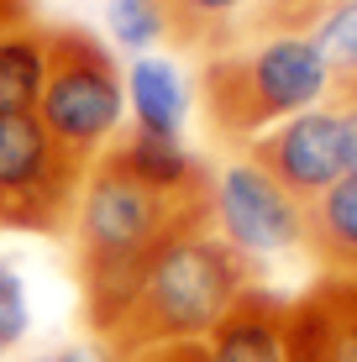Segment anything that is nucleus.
<instances>
[{"mask_svg": "<svg viewBox=\"0 0 357 362\" xmlns=\"http://www.w3.org/2000/svg\"><path fill=\"white\" fill-rule=\"evenodd\" d=\"M211 216V194H158L127 179L110 158L84 168L79 199H74V242H79V279L90 305L95 336L116 331L121 310L137 289L142 263L174 231Z\"/></svg>", "mask_w": 357, "mask_h": 362, "instance_id": "1", "label": "nucleus"}, {"mask_svg": "<svg viewBox=\"0 0 357 362\" xmlns=\"http://www.w3.org/2000/svg\"><path fill=\"white\" fill-rule=\"evenodd\" d=\"M252 263L226 242L211 216L174 231L137 273L116 331L105 336L110 357L153 352V346H200L242 294H252Z\"/></svg>", "mask_w": 357, "mask_h": 362, "instance_id": "2", "label": "nucleus"}, {"mask_svg": "<svg viewBox=\"0 0 357 362\" xmlns=\"http://www.w3.org/2000/svg\"><path fill=\"white\" fill-rule=\"evenodd\" d=\"M331 90H336V74L300 27L247 32L237 47H216L200 69L211 127L231 142H252L279 121L326 105Z\"/></svg>", "mask_w": 357, "mask_h": 362, "instance_id": "3", "label": "nucleus"}, {"mask_svg": "<svg viewBox=\"0 0 357 362\" xmlns=\"http://www.w3.org/2000/svg\"><path fill=\"white\" fill-rule=\"evenodd\" d=\"M32 116L79 168L100 163L127 132V84L116 53L90 32H53V64Z\"/></svg>", "mask_w": 357, "mask_h": 362, "instance_id": "4", "label": "nucleus"}, {"mask_svg": "<svg viewBox=\"0 0 357 362\" xmlns=\"http://www.w3.org/2000/svg\"><path fill=\"white\" fill-rule=\"evenodd\" d=\"M84 168L32 116H0V226L58 231L74 216Z\"/></svg>", "mask_w": 357, "mask_h": 362, "instance_id": "5", "label": "nucleus"}, {"mask_svg": "<svg viewBox=\"0 0 357 362\" xmlns=\"http://www.w3.org/2000/svg\"><path fill=\"white\" fill-rule=\"evenodd\" d=\"M205 194H211V226L252 268L274 263V257H289V252H305V205L252 153L226 158L211 173Z\"/></svg>", "mask_w": 357, "mask_h": 362, "instance_id": "6", "label": "nucleus"}, {"mask_svg": "<svg viewBox=\"0 0 357 362\" xmlns=\"http://www.w3.org/2000/svg\"><path fill=\"white\" fill-rule=\"evenodd\" d=\"M247 153L274 173L300 205H310L315 194H326L331 184L341 179V116H336L331 100L326 105H310V110H300V116L268 127L263 136H252Z\"/></svg>", "mask_w": 357, "mask_h": 362, "instance_id": "7", "label": "nucleus"}, {"mask_svg": "<svg viewBox=\"0 0 357 362\" xmlns=\"http://www.w3.org/2000/svg\"><path fill=\"white\" fill-rule=\"evenodd\" d=\"M289 362H357V279H321L284 310Z\"/></svg>", "mask_w": 357, "mask_h": 362, "instance_id": "8", "label": "nucleus"}, {"mask_svg": "<svg viewBox=\"0 0 357 362\" xmlns=\"http://www.w3.org/2000/svg\"><path fill=\"white\" fill-rule=\"evenodd\" d=\"M284 310H289V299H279L268 289L242 294V305L194 346V362H289Z\"/></svg>", "mask_w": 357, "mask_h": 362, "instance_id": "9", "label": "nucleus"}, {"mask_svg": "<svg viewBox=\"0 0 357 362\" xmlns=\"http://www.w3.org/2000/svg\"><path fill=\"white\" fill-rule=\"evenodd\" d=\"M127 84V121L131 132H153V136H184L194 116V90L184 79V69L163 53H142L121 69Z\"/></svg>", "mask_w": 357, "mask_h": 362, "instance_id": "10", "label": "nucleus"}, {"mask_svg": "<svg viewBox=\"0 0 357 362\" xmlns=\"http://www.w3.org/2000/svg\"><path fill=\"white\" fill-rule=\"evenodd\" d=\"M105 158L127 179H137L142 189H158V194H205L211 189V173H205V163L194 158V147L184 136H153V132L127 127Z\"/></svg>", "mask_w": 357, "mask_h": 362, "instance_id": "11", "label": "nucleus"}, {"mask_svg": "<svg viewBox=\"0 0 357 362\" xmlns=\"http://www.w3.org/2000/svg\"><path fill=\"white\" fill-rule=\"evenodd\" d=\"M305 252L321 263V279H357V173L305 205Z\"/></svg>", "mask_w": 357, "mask_h": 362, "instance_id": "12", "label": "nucleus"}, {"mask_svg": "<svg viewBox=\"0 0 357 362\" xmlns=\"http://www.w3.org/2000/svg\"><path fill=\"white\" fill-rule=\"evenodd\" d=\"M47 64H53V32L32 27L27 16L0 27V116H27L42 100Z\"/></svg>", "mask_w": 357, "mask_h": 362, "instance_id": "13", "label": "nucleus"}, {"mask_svg": "<svg viewBox=\"0 0 357 362\" xmlns=\"http://www.w3.org/2000/svg\"><path fill=\"white\" fill-rule=\"evenodd\" d=\"M168 21H174V37L189 47H226L231 37H242L257 21L268 27L279 0H163Z\"/></svg>", "mask_w": 357, "mask_h": 362, "instance_id": "14", "label": "nucleus"}, {"mask_svg": "<svg viewBox=\"0 0 357 362\" xmlns=\"http://www.w3.org/2000/svg\"><path fill=\"white\" fill-rule=\"evenodd\" d=\"M100 11H105L110 42H116L127 58L158 53V47L174 37V21H168V6H163V0H105Z\"/></svg>", "mask_w": 357, "mask_h": 362, "instance_id": "15", "label": "nucleus"}, {"mask_svg": "<svg viewBox=\"0 0 357 362\" xmlns=\"http://www.w3.org/2000/svg\"><path fill=\"white\" fill-rule=\"evenodd\" d=\"M300 32H310V42L321 47V58L331 64L336 84L357 79V0H321L305 16Z\"/></svg>", "mask_w": 357, "mask_h": 362, "instance_id": "16", "label": "nucleus"}, {"mask_svg": "<svg viewBox=\"0 0 357 362\" xmlns=\"http://www.w3.org/2000/svg\"><path fill=\"white\" fill-rule=\"evenodd\" d=\"M32 336V289L27 273H21L11 257H0V362L16 352Z\"/></svg>", "mask_w": 357, "mask_h": 362, "instance_id": "17", "label": "nucleus"}, {"mask_svg": "<svg viewBox=\"0 0 357 362\" xmlns=\"http://www.w3.org/2000/svg\"><path fill=\"white\" fill-rule=\"evenodd\" d=\"M331 105L341 116V173H357V79L331 90Z\"/></svg>", "mask_w": 357, "mask_h": 362, "instance_id": "18", "label": "nucleus"}, {"mask_svg": "<svg viewBox=\"0 0 357 362\" xmlns=\"http://www.w3.org/2000/svg\"><path fill=\"white\" fill-rule=\"evenodd\" d=\"M21 362H116L105 341H64V346H47V352H32Z\"/></svg>", "mask_w": 357, "mask_h": 362, "instance_id": "19", "label": "nucleus"}, {"mask_svg": "<svg viewBox=\"0 0 357 362\" xmlns=\"http://www.w3.org/2000/svg\"><path fill=\"white\" fill-rule=\"evenodd\" d=\"M116 362H194V346H153V352H131Z\"/></svg>", "mask_w": 357, "mask_h": 362, "instance_id": "20", "label": "nucleus"}, {"mask_svg": "<svg viewBox=\"0 0 357 362\" xmlns=\"http://www.w3.org/2000/svg\"><path fill=\"white\" fill-rule=\"evenodd\" d=\"M11 21H21V0H0V27H11Z\"/></svg>", "mask_w": 357, "mask_h": 362, "instance_id": "21", "label": "nucleus"}]
</instances>
